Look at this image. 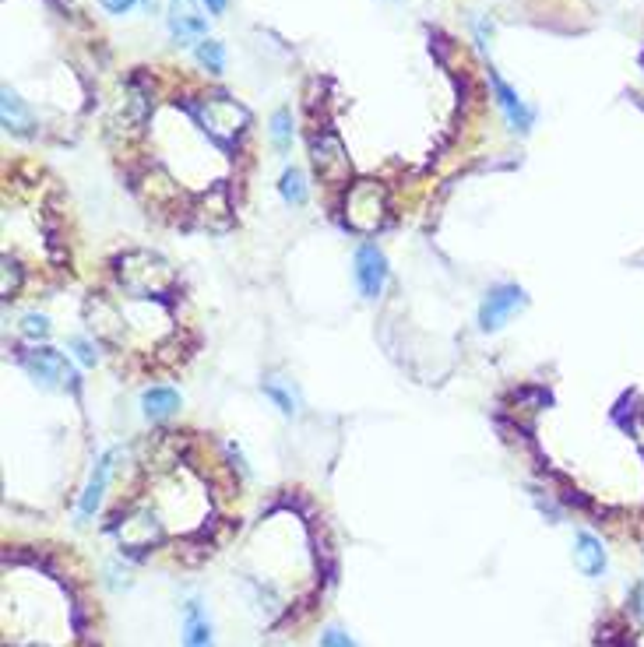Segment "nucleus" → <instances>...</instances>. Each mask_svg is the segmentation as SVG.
<instances>
[{"mask_svg": "<svg viewBox=\"0 0 644 647\" xmlns=\"http://www.w3.org/2000/svg\"><path fill=\"white\" fill-rule=\"evenodd\" d=\"M120 282L138 296H162L173 285V268L162 257L138 250V254H127L120 261Z\"/></svg>", "mask_w": 644, "mask_h": 647, "instance_id": "1", "label": "nucleus"}, {"mask_svg": "<svg viewBox=\"0 0 644 647\" xmlns=\"http://www.w3.org/2000/svg\"><path fill=\"white\" fill-rule=\"evenodd\" d=\"M384 208H388V194H384V187L374 180L356 183V187L349 190V197H345V219H349V226L359 229V233H370V229L381 226Z\"/></svg>", "mask_w": 644, "mask_h": 647, "instance_id": "2", "label": "nucleus"}, {"mask_svg": "<svg viewBox=\"0 0 644 647\" xmlns=\"http://www.w3.org/2000/svg\"><path fill=\"white\" fill-rule=\"evenodd\" d=\"M310 159H314V169L324 183L349 180V173H352L349 155H345L342 141H338L335 134H321V138H314V145H310Z\"/></svg>", "mask_w": 644, "mask_h": 647, "instance_id": "3", "label": "nucleus"}, {"mask_svg": "<svg viewBox=\"0 0 644 647\" xmlns=\"http://www.w3.org/2000/svg\"><path fill=\"white\" fill-rule=\"evenodd\" d=\"M525 292L518 285H497L490 296L483 299V310H479V328L483 331H500L507 324L511 313H518L525 306Z\"/></svg>", "mask_w": 644, "mask_h": 647, "instance_id": "4", "label": "nucleus"}, {"mask_svg": "<svg viewBox=\"0 0 644 647\" xmlns=\"http://www.w3.org/2000/svg\"><path fill=\"white\" fill-rule=\"evenodd\" d=\"M169 32L180 46L201 43L208 36V22L201 15L198 0H169Z\"/></svg>", "mask_w": 644, "mask_h": 647, "instance_id": "5", "label": "nucleus"}, {"mask_svg": "<svg viewBox=\"0 0 644 647\" xmlns=\"http://www.w3.org/2000/svg\"><path fill=\"white\" fill-rule=\"evenodd\" d=\"M388 282V257L374 247V243H363L356 250V285L366 299H377L384 292Z\"/></svg>", "mask_w": 644, "mask_h": 647, "instance_id": "6", "label": "nucleus"}, {"mask_svg": "<svg viewBox=\"0 0 644 647\" xmlns=\"http://www.w3.org/2000/svg\"><path fill=\"white\" fill-rule=\"evenodd\" d=\"M25 370L32 373V377L39 380V384H46V387H67L74 380V373H71V363H67L60 352H53V349H36V352H25Z\"/></svg>", "mask_w": 644, "mask_h": 647, "instance_id": "7", "label": "nucleus"}, {"mask_svg": "<svg viewBox=\"0 0 644 647\" xmlns=\"http://www.w3.org/2000/svg\"><path fill=\"white\" fill-rule=\"evenodd\" d=\"M201 120H205V127L215 138H236L243 131V124H247V113L229 99H208L201 106Z\"/></svg>", "mask_w": 644, "mask_h": 647, "instance_id": "8", "label": "nucleus"}, {"mask_svg": "<svg viewBox=\"0 0 644 647\" xmlns=\"http://www.w3.org/2000/svg\"><path fill=\"white\" fill-rule=\"evenodd\" d=\"M490 85H493V95H497V106L504 110L507 124H511V131L518 134H528L535 124V110L532 106H525V102L518 99V92H514L511 85H507L504 78H500L497 71H490Z\"/></svg>", "mask_w": 644, "mask_h": 647, "instance_id": "9", "label": "nucleus"}, {"mask_svg": "<svg viewBox=\"0 0 644 647\" xmlns=\"http://www.w3.org/2000/svg\"><path fill=\"white\" fill-rule=\"evenodd\" d=\"M120 461V451H106L103 458L96 461V472H92V479H88L85 493H81V517H92L96 514V507L103 503V493H106V482H110L113 475V465Z\"/></svg>", "mask_w": 644, "mask_h": 647, "instance_id": "10", "label": "nucleus"}, {"mask_svg": "<svg viewBox=\"0 0 644 647\" xmlns=\"http://www.w3.org/2000/svg\"><path fill=\"white\" fill-rule=\"evenodd\" d=\"M574 563H578V570L585 577H599L602 570H606V549H602L599 538L581 531V535L574 538Z\"/></svg>", "mask_w": 644, "mask_h": 647, "instance_id": "11", "label": "nucleus"}, {"mask_svg": "<svg viewBox=\"0 0 644 647\" xmlns=\"http://www.w3.org/2000/svg\"><path fill=\"white\" fill-rule=\"evenodd\" d=\"M159 538H162V528L152 514L131 517V521H124V528H120V542L131 549H148V546H155Z\"/></svg>", "mask_w": 644, "mask_h": 647, "instance_id": "12", "label": "nucleus"}, {"mask_svg": "<svg viewBox=\"0 0 644 647\" xmlns=\"http://www.w3.org/2000/svg\"><path fill=\"white\" fill-rule=\"evenodd\" d=\"M183 647H212V623L198 602L183 605Z\"/></svg>", "mask_w": 644, "mask_h": 647, "instance_id": "13", "label": "nucleus"}, {"mask_svg": "<svg viewBox=\"0 0 644 647\" xmlns=\"http://www.w3.org/2000/svg\"><path fill=\"white\" fill-rule=\"evenodd\" d=\"M0 117H4V127L15 134H29L32 131V113L29 106H25L22 99H18L11 88H4V95H0Z\"/></svg>", "mask_w": 644, "mask_h": 647, "instance_id": "14", "label": "nucleus"}, {"mask_svg": "<svg viewBox=\"0 0 644 647\" xmlns=\"http://www.w3.org/2000/svg\"><path fill=\"white\" fill-rule=\"evenodd\" d=\"M141 408H145L148 419L162 422L180 408V394H176L173 387H152V391H145V398H141Z\"/></svg>", "mask_w": 644, "mask_h": 647, "instance_id": "15", "label": "nucleus"}, {"mask_svg": "<svg viewBox=\"0 0 644 647\" xmlns=\"http://www.w3.org/2000/svg\"><path fill=\"white\" fill-rule=\"evenodd\" d=\"M279 190H282V197H286L289 204H303V201H307V183H303V173L296 166L282 173Z\"/></svg>", "mask_w": 644, "mask_h": 647, "instance_id": "16", "label": "nucleus"}, {"mask_svg": "<svg viewBox=\"0 0 644 647\" xmlns=\"http://www.w3.org/2000/svg\"><path fill=\"white\" fill-rule=\"evenodd\" d=\"M271 141H275L279 152H289V141H293V117H289V110H275V117H271Z\"/></svg>", "mask_w": 644, "mask_h": 647, "instance_id": "17", "label": "nucleus"}, {"mask_svg": "<svg viewBox=\"0 0 644 647\" xmlns=\"http://www.w3.org/2000/svg\"><path fill=\"white\" fill-rule=\"evenodd\" d=\"M198 60H201V67H208L212 74H219L222 67H226V50H222V43H215V39H201Z\"/></svg>", "mask_w": 644, "mask_h": 647, "instance_id": "18", "label": "nucleus"}, {"mask_svg": "<svg viewBox=\"0 0 644 647\" xmlns=\"http://www.w3.org/2000/svg\"><path fill=\"white\" fill-rule=\"evenodd\" d=\"M264 394H268V398L275 401V405H279L282 415H293V412H296L293 391H286V387H282V380H268V384H264Z\"/></svg>", "mask_w": 644, "mask_h": 647, "instance_id": "19", "label": "nucleus"}, {"mask_svg": "<svg viewBox=\"0 0 644 647\" xmlns=\"http://www.w3.org/2000/svg\"><path fill=\"white\" fill-rule=\"evenodd\" d=\"M22 335L25 338H50V320H46L43 313H29V317L22 320Z\"/></svg>", "mask_w": 644, "mask_h": 647, "instance_id": "20", "label": "nucleus"}, {"mask_svg": "<svg viewBox=\"0 0 644 647\" xmlns=\"http://www.w3.org/2000/svg\"><path fill=\"white\" fill-rule=\"evenodd\" d=\"M18 285H22V271H18V264L15 261H4V282H0V292L11 299L18 292Z\"/></svg>", "mask_w": 644, "mask_h": 647, "instance_id": "21", "label": "nucleus"}, {"mask_svg": "<svg viewBox=\"0 0 644 647\" xmlns=\"http://www.w3.org/2000/svg\"><path fill=\"white\" fill-rule=\"evenodd\" d=\"M138 4H141L145 11H152L155 0H103V8L110 11V15H127V11L138 8Z\"/></svg>", "mask_w": 644, "mask_h": 647, "instance_id": "22", "label": "nucleus"}, {"mask_svg": "<svg viewBox=\"0 0 644 647\" xmlns=\"http://www.w3.org/2000/svg\"><path fill=\"white\" fill-rule=\"evenodd\" d=\"M67 345H71L74 356H78L85 366H96V352H92V345H88L85 338H71V342H67Z\"/></svg>", "mask_w": 644, "mask_h": 647, "instance_id": "23", "label": "nucleus"}, {"mask_svg": "<svg viewBox=\"0 0 644 647\" xmlns=\"http://www.w3.org/2000/svg\"><path fill=\"white\" fill-rule=\"evenodd\" d=\"M321 647H356V644H352V640H349V633H342V630H328V633H324V637H321Z\"/></svg>", "mask_w": 644, "mask_h": 647, "instance_id": "24", "label": "nucleus"}, {"mask_svg": "<svg viewBox=\"0 0 644 647\" xmlns=\"http://www.w3.org/2000/svg\"><path fill=\"white\" fill-rule=\"evenodd\" d=\"M205 8L212 11V15H222V11H226V0H205Z\"/></svg>", "mask_w": 644, "mask_h": 647, "instance_id": "25", "label": "nucleus"}, {"mask_svg": "<svg viewBox=\"0 0 644 647\" xmlns=\"http://www.w3.org/2000/svg\"><path fill=\"white\" fill-rule=\"evenodd\" d=\"M634 609H637V616L644 619V584L637 588V595H634Z\"/></svg>", "mask_w": 644, "mask_h": 647, "instance_id": "26", "label": "nucleus"}]
</instances>
